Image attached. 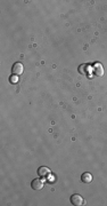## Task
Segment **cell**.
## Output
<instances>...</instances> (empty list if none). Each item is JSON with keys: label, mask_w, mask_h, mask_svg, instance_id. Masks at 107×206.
<instances>
[{"label": "cell", "mask_w": 107, "mask_h": 206, "mask_svg": "<svg viewBox=\"0 0 107 206\" xmlns=\"http://www.w3.org/2000/svg\"><path fill=\"white\" fill-rule=\"evenodd\" d=\"M71 203L75 206H81L84 204V199L82 198L80 195L75 193V195H73V196L71 197Z\"/></svg>", "instance_id": "obj_1"}, {"label": "cell", "mask_w": 107, "mask_h": 206, "mask_svg": "<svg viewBox=\"0 0 107 206\" xmlns=\"http://www.w3.org/2000/svg\"><path fill=\"white\" fill-rule=\"evenodd\" d=\"M23 70H24L23 64H22V63H19V62L15 63V64L13 65V68H12V72H13V75H15V76H19V75H22V73H23Z\"/></svg>", "instance_id": "obj_2"}, {"label": "cell", "mask_w": 107, "mask_h": 206, "mask_svg": "<svg viewBox=\"0 0 107 206\" xmlns=\"http://www.w3.org/2000/svg\"><path fill=\"white\" fill-rule=\"evenodd\" d=\"M44 183L41 179H34L31 183V187L33 190H41V189L44 188Z\"/></svg>", "instance_id": "obj_3"}, {"label": "cell", "mask_w": 107, "mask_h": 206, "mask_svg": "<svg viewBox=\"0 0 107 206\" xmlns=\"http://www.w3.org/2000/svg\"><path fill=\"white\" fill-rule=\"evenodd\" d=\"M92 70H94V75L98 76V77H101L103 73H104V69H103V66H101L100 63H96V64L92 66Z\"/></svg>", "instance_id": "obj_4"}, {"label": "cell", "mask_w": 107, "mask_h": 206, "mask_svg": "<svg viewBox=\"0 0 107 206\" xmlns=\"http://www.w3.org/2000/svg\"><path fill=\"white\" fill-rule=\"evenodd\" d=\"M49 174H50V169H49L48 167H44V166L39 167V169H38L39 176H41V178H46V176H48Z\"/></svg>", "instance_id": "obj_5"}, {"label": "cell", "mask_w": 107, "mask_h": 206, "mask_svg": "<svg viewBox=\"0 0 107 206\" xmlns=\"http://www.w3.org/2000/svg\"><path fill=\"white\" fill-rule=\"evenodd\" d=\"M81 180L83 183H90V182L92 181V175L89 173V172H86V173L82 174Z\"/></svg>", "instance_id": "obj_6"}, {"label": "cell", "mask_w": 107, "mask_h": 206, "mask_svg": "<svg viewBox=\"0 0 107 206\" xmlns=\"http://www.w3.org/2000/svg\"><path fill=\"white\" fill-rule=\"evenodd\" d=\"M17 81H18V76H15V75H14V76H12V77H10V83L16 84Z\"/></svg>", "instance_id": "obj_7"}]
</instances>
